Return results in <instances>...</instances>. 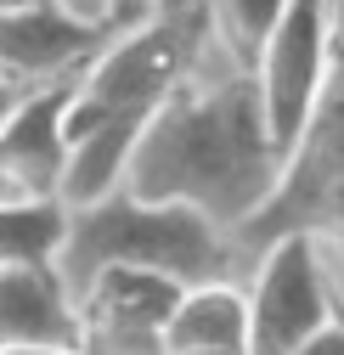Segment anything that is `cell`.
Returning <instances> with one entry per match:
<instances>
[{"instance_id":"52a82bcc","label":"cell","mask_w":344,"mask_h":355,"mask_svg":"<svg viewBox=\"0 0 344 355\" xmlns=\"http://www.w3.org/2000/svg\"><path fill=\"white\" fill-rule=\"evenodd\" d=\"M79 73L85 68L28 85L12 102V113L0 119V203H62L68 164H74L68 107Z\"/></svg>"},{"instance_id":"7c38bea8","label":"cell","mask_w":344,"mask_h":355,"mask_svg":"<svg viewBox=\"0 0 344 355\" xmlns=\"http://www.w3.org/2000/svg\"><path fill=\"white\" fill-rule=\"evenodd\" d=\"M209 6V46L237 73H254L288 12V0H203Z\"/></svg>"},{"instance_id":"2e32d148","label":"cell","mask_w":344,"mask_h":355,"mask_svg":"<svg viewBox=\"0 0 344 355\" xmlns=\"http://www.w3.org/2000/svg\"><path fill=\"white\" fill-rule=\"evenodd\" d=\"M23 91H28V85H17V79H0V119L12 113V102H17Z\"/></svg>"},{"instance_id":"277c9868","label":"cell","mask_w":344,"mask_h":355,"mask_svg":"<svg viewBox=\"0 0 344 355\" xmlns=\"http://www.w3.org/2000/svg\"><path fill=\"white\" fill-rule=\"evenodd\" d=\"M282 237H316L322 248L333 243L338 259H344V62L333 68L327 91H322V107L311 113L305 136L293 141L277 192L232 237L237 265H254Z\"/></svg>"},{"instance_id":"9c48e42d","label":"cell","mask_w":344,"mask_h":355,"mask_svg":"<svg viewBox=\"0 0 344 355\" xmlns=\"http://www.w3.org/2000/svg\"><path fill=\"white\" fill-rule=\"evenodd\" d=\"M153 6H124L113 17H85L62 0H34L23 12H0V73L17 85L57 79L68 68H85L119 28H130Z\"/></svg>"},{"instance_id":"6da1fadb","label":"cell","mask_w":344,"mask_h":355,"mask_svg":"<svg viewBox=\"0 0 344 355\" xmlns=\"http://www.w3.org/2000/svg\"><path fill=\"white\" fill-rule=\"evenodd\" d=\"M282 147L260 107L254 73L221 57V73H192L141 130L124 192L147 203H187L237 237L282 181Z\"/></svg>"},{"instance_id":"9a60e30c","label":"cell","mask_w":344,"mask_h":355,"mask_svg":"<svg viewBox=\"0 0 344 355\" xmlns=\"http://www.w3.org/2000/svg\"><path fill=\"white\" fill-rule=\"evenodd\" d=\"M0 355H79V349H51V344H0Z\"/></svg>"},{"instance_id":"8fae6325","label":"cell","mask_w":344,"mask_h":355,"mask_svg":"<svg viewBox=\"0 0 344 355\" xmlns=\"http://www.w3.org/2000/svg\"><path fill=\"white\" fill-rule=\"evenodd\" d=\"M169 355H214V349H248V288L232 277L198 282L181 293L169 316Z\"/></svg>"},{"instance_id":"8992f818","label":"cell","mask_w":344,"mask_h":355,"mask_svg":"<svg viewBox=\"0 0 344 355\" xmlns=\"http://www.w3.org/2000/svg\"><path fill=\"white\" fill-rule=\"evenodd\" d=\"M333 68H338V57H333V0H288L271 46H266L260 68H254L260 107H266L271 141L282 147V158L293 153L311 113L322 107Z\"/></svg>"},{"instance_id":"4fadbf2b","label":"cell","mask_w":344,"mask_h":355,"mask_svg":"<svg viewBox=\"0 0 344 355\" xmlns=\"http://www.w3.org/2000/svg\"><path fill=\"white\" fill-rule=\"evenodd\" d=\"M68 237V203H0V271L57 265Z\"/></svg>"},{"instance_id":"30bf717a","label":"cell","mask_w":344,"mask_h":355,"mask_svg":"<svg viewBox=\"0 0 344 355\" xmlns=\"http://www.w3.org/2000/svg\"><path fill=\"white\" fill-rule=\"evenodd\" d=\"M0 344L79 349V310L57 265H6L0 271Z\"/></svg>"},{"instance_id":"5bb4252c","label":"cell","mask_w":344,"mask_h":355,"mask_svg":"<svg viewBox=\"0 0 344 355\" xmlns=\"http://www.w3.org/2000/svg\"><path fill=\"white\" fill-rule=\"evenodd\" d=\"M293 355H344V310H338V316H333L305 349H293Z\"/></svg>"},{"instance_id":"ba28073f","label":"cell","mask_w":344,"mask_h":355,"mask_svg":"<svg viewBox=\"0 0 344 355\" xmlns=\"http://www.w3.org/2000/svg\"><path fill=\"white\" fill-rule=\"evenodd\" d=\"M187 282L141 271V265H113L96 271L74 293L79 310V355H169V316H175Z\"/></svg>"},{"instance_id":"7a4b0ae2","label":"cell","mask_w":344,"mask_h":355,"mask_svg":"<svg viewBox=\"0 0 344 355\" xmlns=\"http://www.w3.org/2000/svg\"><path fill=\"white\" fill-rule=\"evenodd\" d=\"M203 51H209V6L203 0H164V6L141 12L130 28H119L85 62L68 107V141H74L68 187H62L68 209H85L124 187L141 130L203 68Z\"/></svg>"},{"instance_id":"5b68a950","label":"cell","mask_w":344,"mask_h":355,"mask_svg":"<svg viewBox=\"0 0 344 355\" xmlns=\"http://www.w3.org/2000/svg\"><path fill=\"white\" fill-rule=\"evenodd\" d=\"M248 355H293L305 349L333 316L338 293L322 271L316 237H282L248 265Z\"/></svg>"},{"instance_id":"e0dca14e","label":"cell","mask_w":344,"mask_h":355,"mask_svg":"<svg viewBox=\"0 0 344 355\" xmlns=\"http://www.w3.org/2000/svg\"><path fill=\"white\" fill-rule=\"evenodd\" d=\"M214 355H248V349H214Z\"/></svg>"},{"instance_id":"3957f363","label":"cell","mask_w":344,"mask_h":355,"mask_svg":"<svg viewBox=\"0 0 344 355\" xmlns=\"http://www.w3.org/2000/svg\"><path fill=\"white\" fill-rule=\"evenodd\" d=\"M113 265H141V271H164L198 288V282L232 277L237 248L209 214L187 203H147L119 187L85 209H68V237L57 254L68 293H79L96 271H113Z\"/></svg>"},{"instance_id":"ac0fdd59","label":"cell","mask_w":344,"mask_h":355,"mask_svg":"<svg viewBox=\"0 0 344 355\" xmlns=\"http://www.w3.org/2000/svg\"><path fill=\"white\" fill-rule=\"evenodd\" d=\"M136 6H164V0H136Z\"/></svg>"}]
</instances>
